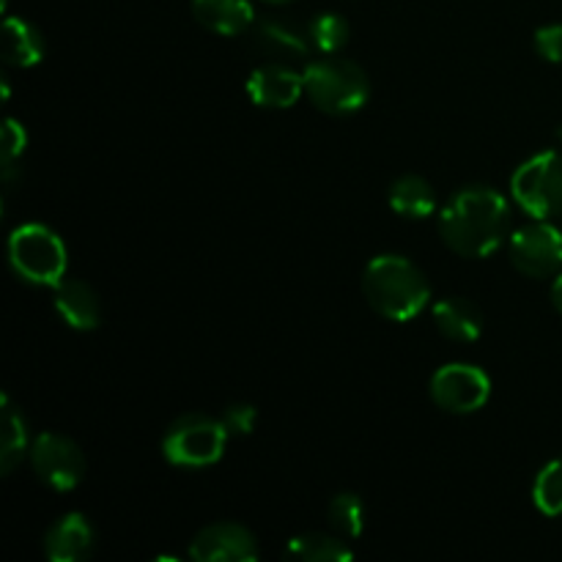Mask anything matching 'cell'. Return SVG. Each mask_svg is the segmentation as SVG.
Wrapping results in <instances>:
<instances>
[{
	"instance_id": "1",
	"label": "cell",
	"mask_w": 562,
	"mask_h": 562,
	"mask_svg": "<svg viewBox=\"0 0 562 562\" xmlns=\"http://www.w3.org/2000/svg\"><path fill=\"white\" fill-rule=\"evenodd\" d=\"M510 231V201L494 187H467L439 212V236L464 258H488Z\"/></svg>"
},
{
	"instance_id": "2",
	"label": "cell",
	"mask_w": 562,
	"mask_h": 562,
	"mask_svg": "<svg viewBox=\"0 0 562 562\" xmlns=\"http://www.w3.org/2000/svg\"><path fill=\"white\" fill-rule=\"evenodd\" d=\"M362 294L368 305L390 322H412L431 302V283L409 258L384 252L362 272Z\"/></svg>"
},
{
	"instance_id": "3",
	"label": "cell",
	"mask_w": 562,
	"mask_h": 562,
	"mask_svg": "<svg viewBox=\"0 0 562 562\" xmlns=\"http://www.w3.org/2000/svg\"><path fill=\"white\" fill-rule=\"evenodd\" d=\"M305 93L327 115H351L366 108L371 97V80L360 64L346 58H318L305 66Z\"/></svg>"
},
{
	"instance_id": "4",
	"label": "cell",
	"mask_w": 562,
	"mask_h": 562,
	"mask_svg": "<svg viewBox=\"0 0 562 562\" xmlns=\"http://www.w3.org/2000/svg\"><path fill=\"white\" fill-rule=\"evenodd\" d=\"M9 263L20 280L31 285H58L69 269L64 239L42 223H25L9 236Z\"/></svg>"
},
{
	"instance_id": "5",
	"label": "cell",
	"mask_w": 562,
	"mask_h": 562,
	"mask_svg": "<svg viewBox=\"0 0 562 562\" xmlns=\"http://www.w3.org/2000/svg\"><path fill=\"white\" fill-rule=\"evenodd\" d=\"M510 198L532 220L562 214V154L541 151L521 162L510 179Z\"/></svg>"
},
{
	"instance_id": "6",
	"label": "cell",
	"mask_w": 562,
	"mask_h": 562,
	"mask_svg": "<svg viewBox=\"0 0 562 562\" xmlns=\"http://www.w3.org/2000/svg\"><path fill=\"white\" fill-rule=\"evenodd\" d=\"M228 431L223 420H214L209 415H184L170 423L162 437V453L173 467H212L223 459L225 445H228Z\"/></svg>"
},
{
	"instance_id": "7",
	"label": "cell",
	"mask_w": 562,
	"mask_h": 562,
	"mask_svg": "<svg viewBox=\"0 0 562 562\" xmlns=\"http://www.w3.org/2000/svg\"><path fill=\"white\" fill-rule=\"evenodd\" d=\"M431 401L450 415H475L492 398V379L470 362H448L431 376Z\"/></svg>"
},
{
	"instance_id": "8",
	"label": "cell",
	"mask_w": 562,
	"mask_h": 562,
	"mask_svg": "<svg viewBox=\"0 0 562 562\" xmlns=\"http://www.w3.org/2000/svg\"><path fill=\"white\" fill-rule=\"evenodd\" d=\"M31 467L53 492H71L86 477V456L75 439L44 431L31 442Z\"/></svg>"
},
{
	"instance_id": "9",
	"label": "cell",
	"mask_w": 562,
	"mask_h": 562,
	"mask_svg": "<svg viewBox=\"0 0 562 562\" xmlns=\"http://www.w3.org/2000/svg\"><path fill=\"white\" fill-rule=\"evenodd\" d=\"M508 258L527 278H554L562 272V231L549 220H536L508 239Z\"/></svg>"
},
{
	"instance_id": "10",
	"label": "cell",
	"mask_w": 562,
	"mask_h": 562,
	"mask_svg": "<svg viewBox=\"0 0 562 562\" xmlns=\"http://www.w3.org/2000/svg\"><path fill=\"white\" fill-rule=\"evenodd\" d=\"M190 558L198 562H252L261 558L256 536L234 521L209 525L192 538Z\"/></svg>"
},
{
	"instance_id": "11",
	"label": "cell",
	"mask_w": 562,
	"mask_h": 562,
	"mask_svg": "<svg viewBox=\"0 0 562 562\" xmlns=\"http://www.w3.org/2000/svg\"><path fill=\"white\" fill-rule=\"evenodd\" d=\"M305 93V75L296 71L294 66L269 60L247 77V97L252 104L267 110H285L294 108L300 97Z\"/></svg>"
},
{
	"instance_id": "12",
	"label": "cell",
	"mask_w": 562,
	"mask_h": 562,
	"mask_svg": "<svg viewBox=\"0 0 562 562\" xmlns=\"http://www.w3.org/2000/svg\"><path fill=\"white\" fill-rule=\"evenodd\" d=\"M53 305L60 322L77 333H91L102 322V302L86 280L64 278L58 285H53Z\"/></svg>"
},
{
	"instance_id": "13",
	"label": "cell",
	"mask_w": 562,
	"mask_h": 562,
	"mask_svg": "<svg viewBox=\"0 0 562 562\" xmlns=\"http://www.w3.org/2000/svg\"><path fill=\"white\" fill-rule=\"evenodd\" d=\"M93 527L82 514H66L44 536V554L53 562H82L93 552Z\"/></svg>"
},
{
	"instance_id": "14",
	"label": "cell",
	"mask_w": 562,
	"mask_h": 562,
	"mask_svg": "<svg viewBox=\"0 0 562 562\" xmlns=\"http://www.w3.org/2000/svg\"><path fill=\"white\" fill-rule=\"evenodd\" d=\"M192 16L217 36H239L256 25L250 0H192Z\"/></svg>"
},
{
	"instance_id": "15",
	"label": "cell",
	"mask_w": 562,
	"mask_h": 562,
	"mask_svg": "<svg viewBox=\"0 0 562 562\" xmlns=\"http://www.w3.org/2000/svg\"><path fill=\"white\" fill-rule=\"evenodd\" d=\"M431 313L439 333L456 344H475L483 335V311L464 296H445Z\"/></svg>"
},
{
	"instance_id": "16",
	"label": "cell",
	"mask_w": 562,
	"mask_h": 562,
	"mask_svg": "<svg viewBox=\"0 0 562 562\" xmlns=\"http://www.w3.org/2000/svg\"><path fill=\"white\" fill-rule=\"evenodd\" d=\"M256 47L261 53H267L272 60H300L307 58L313 49L311 36L307 31L296 27L294 22H285V20H261L256 25Z\"/></svg>"
},
{
	"instance_id": "17",
	"label": "cell",
	"mask_w": 562,
	"mask_h": 562,
	"mask_svg": "<svg viewBox=\"0 0 562 562\" xmlns=\"http://www.w3.org/2000/svg\"><path fill=\"white\" fill-rule=\"evenodd\" d=\"M31 453L27 448V423L11 395H0V475H11L22 459Z\"/></svg>"
},
{
	"instance_id": "18",
	"label": "cell",
	"mask_w": 562,
	"mask_h": 562,
	"mask_svg": "<svg viewBox=\"0 0 562 562\" xmlns=\"http://www.w3.org/2000/svg\"><path fill=\"white\" fill-rule=\"evenodd\" d=\"M47 55V42L33 22L9 16L3 25V58L16 69H31Z\"/></svg>"
},
{
	"instance_id": "19",
	"label": "cell",
	"mask_w": 562,
	"mask_h": 562,
	"mask_svg": "<svg viewBox=\"0 0 562 562\" xmlns=\"http://www.w3.org/2000/svg\"><path fill=\"white\" fill-rule=\"evenodd\" d=\"M387 203L398 217L428 220L437 212V190L423 176H401V179H395L390 184Z\"/></svg>"
},
{
	"instance_id": "20",
	"label": "cell",
	"mask_w": 562,
	"mask_h": 562,
	"mask_svg": "<svg viewBox=\"0 0 562 562\" xmlns=\"http://www.w3.org/2000/svg\"><path fill=\"white\" fill-rule=\"evenodd\" d=\"M285 560L296 562H346L355 558L351 547H346L344 536H327V532H302L289 541L283 552Z\"/></svg>"
},
{
	"instance_id": "21",
	"label": "cell",
	"mask_w": 562,
	"mask_h": 562,
	"mask_svg": "<svg viewBox=\"0 0 562 562\" xmlns=\"http://www.w3.org/2000/svg\"><path fill=\"white\" fill-rule=\"evenodd\" d=\"M307 36L316 53L322 55H338L340 49L349 44L351 27L346 22V16L333 14V11H324V14L313 16L311 25H307Z\"/></svg>"
},
{
	"instance_id": "22",
	"label": "cell",
	"mask_w": 562,
	"mask_h": 562,
	"mask_svg": "<svg viewBox=\"0 0 562 562\" xmlns=\"http://www.w3.org/2000/svg\"><path fill=\"white\" fill-rule=\"evenodd\" d=\"M327 516L329 525L344 538H360L362 530H366V505H362L360 494L355 492L335 494L327 508Z\"/></svg>"
},
{
	"instance_id": "23",
	"label": "cell",
	"mask_w": 562,
	"mask_h": 562,
	"mask_svg": "<svg viewBox=\"0 0 562 562\" xmlns=\"http://www.w3.org/2000/svg\"><path fill=\"white\" fill-rule=\"evenodd\" d=\"M532 503L543 516H562V459L549 461L532 483Z\"/></svg>"
},
{
	"instance_id": "24",
	"label": "cell",
	"mask_w": 562,
	"mask_h": 562,
	"mask_svg": "<svg viewBox=\"0 0 562 562\" xmlns=\"http://www.w3.org/2000/svg\"><path fill=\"white\" fill-rule=\"evenodd\" d=\"M27 148V132L25 126L20 124L16 119H5L3 124V148H0V154H3V179L5 184H14L16 179V159L25 154Z\"/></svg>"
},
{
	"instance_id": "25",
	"label": "cell",
	"mask_w": 562,
	"mask_h": 562,
	"mask_svg": "<svg viewBox=\"0 0 562 562\" xmlns=\"http://www.w3.org/2000/svg\"><path fill=\"white\" fill-rule=\"evenodd\" d=\"M228 437H247L258 423V409L252 404H228L220 415Z\"/></svg>"
},
{
	"instance_id": "26",
	"label": "cell",
	"mask_w": 562,
	"mask_h": 562,
	"mask_svg": "<svg viewBox=\"0 0 562 562\" xmlns=\"http://www.w3.org/2000/svg\"><path fill=\"white\" fill-rule=\"evenodd\" d=\"M536 53L549 64H562V25H543L536 31Z\"/></svg>"
},
{
	"instance_id": "27",
	"label": "cell",
	"mask_w": 562,
	"mask_h": 562,
	"mask_svg": "<svg viewBox=\"0 0 562 562\" xmlns=\"http://www.w3.org/2000/svg\"><path fill=\"white\" fill-rule=\"evenodd\" d=\"M552 302L558 307V313H562V272L554 274V283H552Z\"/></svg>"
},
{
	"instance_id": "28",
	"label": "cell",
	"mask_w": 562,
	"mask_h": 562,
	"mask_svg": "<svg viewBox=\"0 0 562 562\" xmlns=\"http://www.w3.org/2000/svg\"><path fill=\"white\" fill-rule=\"evenodd\" d=\"M267 3H274V5H283V3H294V0H267Z\"/></svg>"
},
{
	"instance_id": "29",
	"label": "cell",
	"mask_w": 562,
	"mask_h": 562,
	"mask_svg": "<svg viewBox=\"0 0 562 562\" xmlns=\"http://www.w3.org/2000/svg\"><path fill=\"white\" fill-rule=\"evenodd\" d=\"M560 137H562V130H560Z\"/></svg>"
}]
</instances>
